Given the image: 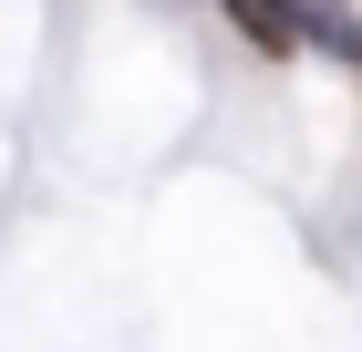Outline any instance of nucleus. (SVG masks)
<instances>
[{
  "label": "nucleus",
  "mask_w": 362,
  "mask_h": 352,
  "mask_svg": "<svg viewBox=\"0 0 362 352\" xmlns=\"http://www.w3.org/2000/svg\"><path fill=\"white\" fill-rule=\"evenodd\" d=\"M228 11H238V31H249L259 52H290V31H300V11H290V0H228Z\"/></svg>",
  "instance_id": "obj_1"
},
{
  "label": "nucleus",
  "mask_w": 362,
  "mask_h": 352,
  "mask_svg": "<svg viewBox=\"0 0 362 352\" xmlns=\"http://www.w3.org/2000/svg\"><path fill=\"white\" fill-rule=\"evenodd\" d=\"M290 11H300V31H310V42H332V52H362V42H352V11H341V0H290Z\"/></svg>",
  "instance_id": "obj_2"
}]
</instances>
